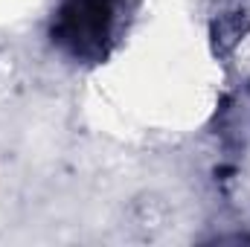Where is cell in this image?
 Segmentation results:
<instances>
[{
	"label": "cell",
	"mask_w": 250,
	"mask_h": 247,
	"mask_svg": "<svg viewBox=\"0 0 250 247\" xmlns=\"http://www.w3.org/2000/svg\"><path fill=\"white\" fill-rule=\"evenodd\" d=\"M123 0H62L53 12L50 38L67 59L99 64L108 59Z\"/></svg>",
	"instance_id": "cell-1"
}]
</instances>
